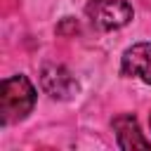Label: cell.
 Returning <instances> with one entry per match:
<instances>
[{"instance_id":"cell-5","label":"cell","mask_w":151,"mask_h":151,"mask_svg":"<svg viewBox=\"0 0 151 151\" xmlns=\"http://www.w3.org/2000/svg\"><path fill=\"white\" fill-rule=\"evenodd\" d=\"M111 127H113V134H116V144L120 149H125V151H130V149H151V142L144 137V132H142V127H139V123L132 113L116 116Z\"/></svg>"},{"instance_id":"cell-4","label":"cell","mask_w":151,"mask_h":151,"mask_svg":"<svg viewBox=\"0 0 151 151\" xmlns=\"http://www.w3.org/2000/svg\"><path fill=\"white\" fill-rule=\"evenodd\" d=\"M120 73L151 85V42H134L120 57Z\"/></svg>"},{"instance_id":"cell-1","label":"cell","mask_w":151,"mask_h":151,"mask_svg":"<svg viewBox=\"0 0 151 151\" xmlns=\"http://www.w3.org/2000/svg\"><path fill=\"white\" fill-rule=\"evenodd\" d=\"M35 99H38V92H35L33 83L28 80V76H24V73L7 76L0 85V120H2V125H12V123L28 118V113L35 109Z\"/></svg>"},{"instance_id":"cell-3","label":"cell","mask_w":151,"mask_h":151,"mask_svg":"<svg viewBox=\"0 0 151 151\" xmlns=\"http://www.w3.org/2000/svg\"><path fill=\"white\" fill-rule=\"evenodd\" d=\"M40 87L50 99L66 101L78 92L76 76L61 64H45L40 68Z\"/></svg>"},{"instance_id":"cell-6","label":"cell","mask_w":151,"mask_h":151,"mask_svg":"<svg viewBox=\"0 0 151 151\" xmlns=\"http://www.w3.org/2000/svg\"><path fill=\"white\" fill-rule=\"evenodd\" d=\"M149 127H151V116H149Z\"/></svg>"},{"instance_id":"cell-2","label":"cell","mask_w":151,"mask_h":151,"mask_svg":"<svg viewBox=\"0 0 151 151\" xmlns=\"http://www.w3.org/2000/svg\"><path fill=\"white\" fill-rule=\"evenodd\" d=\"M85 14L99 31H120L132 21L134 9L127 0H87Z\"/></svg>"}]
</instances>
